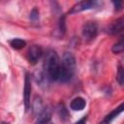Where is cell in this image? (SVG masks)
<instances>
[{
  "label": "cell",
  "mask_w": 124,
  "mask_h": 124,
  "mask_svg": "<svg viewBox=\"0 0 124 124\" xmlns=\"http://www.w3.org/2000/svg\"><path fill=\"white\" fill-rule=\"evenodd\" d=\"M60 69V58L57 52L53 49L47 50L45 56L44 62V75L46 79L49 80H57L58 74Z\"/></svg>",
  "instance_id": "obj_1"
},
{
  "label": "cell",
  "mask_w": 124,
  "mask_h": 124,
  "mask_svg": "<svg viewBox=\"0 0 124 124\" xmlns=\"http://www.w3.org/2000/svg\"><path fill=\"white\" fill-rule=\"evenodd\" d=\"M76 69V58L71 52H64L62 60H60V69L58 74V79L61 82L69 81L74 74Z\"/></svg>",
  "instance_id": "obj_2"
},
{
  "label": "cell",
  "mask_w": 124,
  "mask_h": 124,
  "mask_svg": "<svg viewBox=\"0 0 124 124\" xmlns=\"http://www.w3.org/2000/svg\"><path fill=\"white\" fill-rule=\"evenodd\" d=\"M82 36L85 40L90 41V40H94L98 34V25L96 22L93 21H88L86 23L83 24L82 26V30H81Z\"/></svg>",
  "instance_id": "obj_3"
},
{
  "label": "cell",
  "mask_w": 124,
  "mask_h": 124,
  "mask_svg": "<svg viewBox=\"0 0 124 124\" xmlns=\"http://www.w3.org/2000/svg\"><path fill=\"white\" fill-rule=\"evenodd\" d=\"M30 96H31V78H30V75L26 73L24 78V88H23V103H24L25 110H28L30 108V104H31Z\"/></svg>",
  "instance_id": "obj_4"
},
{
  "label": "cell",
  "mask_w": 124,
  "mask_h": 124,
  "mask_svg": "<svg viewBox=\"0 0 124 124\" xmlns=\"http://www.w3.org/2000/svg\"><path fill=\"white\" fill-rule=\"evenodd\" d=\"M99 5V2L97 1H80L78 2L77 4H75L71 11L69 12L70 14H77L85 10H90V9H94Z\"/></svg>",
  "instance_id": "obj_5"
},
{
  "label": "cell",
  "mask_w": 124,
  "mask_h": 124,
  "mask_svg": "<svg viewBox=\"0 0 124 124\" xmlns=\"http://www.w3.org/2000/svg\"><path fill=\"white\" fill-rule=\"evenodd\" d=\"M43 54V50H42V47L40 46H37V45H33L31 46L28 50H27V53H26V56H27V59L29 61V63L31 64H36L39 59L41 58Z\"/></svg>",
  "instance_id": "obj_6"
},
{
  "label": "cell",
  "mask_w": 124,
  "mask_h": 124,
  "mask_svg": "<svg viewBox=\"0 0 124 124\" xmlns=\"http://www.w3.org/2000/svg\"><path fill=\"white\" fill-rule=\"evenodd\" d=\"M123 18H118L116 20H114L113 22H111L108 28H107V33L110 34V35H117L120 32L123 31Z\"/></svg>",
  "instance_id": "obj_7"
},
{
  "label": "cell",
  "mask_w": 124,
  "mask_h": 124,
  "mask_svg": "<svg viewBox=\"0 0 124 124\" xmlns=\"http://www.w3.org/2000/svg\"><path fill=\"white\" fill-rule=\"evenodd\" d=\"M122 110H123V104H120L119 107H117V108H114L112 111H110L108 114H107V115L104 117V119L100 122V124H110L111 121H112L114 118H116V117L122 112Z\"/></svg>",
  "instance_id": "obj_8"
},
{
  "label": "cell",
  "mask_w": 124,
  "mask_h": 124,
  "mask_svg": "<svg viewBox=\"0 0 124 124\" xmlns=\"http://www.w3.org/2000/svg\"><path fill=\"white\" fill-rule=\"evenodd\" d=\"M51 119V110L49 108H45L43 111L38 115L35 124H47Z\"/></svg>",
  "instance_id": "obj_9"
},
{
  "label": "cell",
  "mask_w": 124,
  "mask_h": 124,
  "mask_svg": "<svg viewBox=\"0 0 124 124\" xmlns=\"http://www.w3.org/2000/svg\"><path fill=\"white\" fill-rule=\"evenodd\" d=\"M86 106V101L82 97H76L72 100L70 104V108L73 110H82Z\"/></svg>",
  "instance_id": "obj_10"
},
{
  "label": "cell",
  "mask_w": 124,
  "mask_h": 124,
  "mask_svg": "<svg viewBox=\"0 0 124 124\" xmlns=\"http://www.w3.org/2000/svg\"><path fill=\"white\" fill-rule=\"evenodd\" d=\"M33 113L34 115H39L43 109H44V107H43V101H42V98L41 97H36L34 99V102H33Z\"/></svg>",
  "instance_id": "obj_11"
},
{
  "label": "cell",
  "mask_w": 124,
  "mask_h": 124,
  "mask_svg": "<svg viewBox=\"0 0 124 124\" xmlns=\"http://www.w3.org/2000/svg\"><path fill=\"white\" fill-rule=\"evenodd\" d=\"M10 46L15 49H21L26 46V42L19 38H15L10 41Z\"/></svg>",
  "instance_id": "obj_12"
},
{
  "label": "cell",
  "mask_w": 124,
  "mask_h": 124,
  "mask_svg": "<svg viewBox=\"0 0 124 124\" xmlns=\"http://www.w3.org/2000/svg\"><path fill=\"white\" fill-rule=\"evenodd\" d=\"M57 112H58V115L61 118V120L65 121V120H67L69 118V112H68L67 108H65V106L63 104L58 105V107H57Z\"/></svg>",
  "instance_id": "obj_13"
},
{
  "label": "cell",
  "mask_w": 124,
  "mask_h": 124,
  "mask_svg": "<svg viewBox=\"0 0 124 124\" xmlns=\"http://www.w3.org/2000/svg\"><path fill=\"white\" fill-rule=\"evenodd\" d=\"M111 50H112L113 53H116V54L121 53V52L123 51V39H122V38L119 39V41L116 42V43L112 46Z\"/></svg>",
  "instance_id": "obj_14"
},
{
  "label": "cell",
  "mask_w": 124,
  "mask_h": 124,
  "mask_svg": "<svg viewBox=\"0 0 124 124\" xmlns=\"http://www.w3.org/2000/svg\"><path fill=\"white\" fill-rule=\"evenodd\" d=\"M116 80L118 81L119 85H123V82H124V75H123V68L122 66H119L118 67V71H117V74H116Z\"/></svg>",
  "instance_id": "obj_15"
},
{
  "label": "cell",
  "mask_w": 124,
  "mask_h": 124,
  "mask_svg": "<svg viewBox=\"0 0 124 124\" xmlns=\"http://www.w3.org/2000/svg\"><path fill=\"white\" fill-rule=\"evenodd\" d=\"M30 18L32 20H34V21L37 20V19H39V11L36 8H34L31 11V13H30Z\"/></svg>",
  "instance_id": "obj_16"
},
{
  "label": "cell",
  "mask_w": 124,
  "mask_h": 124,
  "mask_svg": "<svg viewBox=\"0 0 124 124\" xmlns=\"http://www.w3.org/2000/svg\"><path fill=\"white\" fill-rule=\"evenodd\" d=\"M113 5L115 7V10L116 11H120L122 9V2L120 1H116V2H113Z\"/></svg>",
  "instance_id": "obj_17"
},
{
  "label": "cell",
  "mask_w": 124,
  "mask_h": 124,
  "mask_svg": "<svg viewBox=\"0 0 124 124\" xmlns=\"http://www.w3.org/2000/svg\"><path fill=\"white\" fill-rule=\"evenodd\" d=\"M86 121H87V116L85 115V116L81 117L78 121H77V122H76V123H74V124H86Z\"/></svg>",
  "instance_id": "obj_18"
},
{
  "label": "cell",
  "mask_w": 124,
  "mask_h": 124,
  "mask_svg": "<svg viewBox=\"0 0 124 124\" xmlns=\"http://www.w3.org/2000/svg\"><path fill=\"white\" fill-rule=\"evenodd\" d=\"M1 124H8V123H4V122H3V123H1Z\"/></svg>",
  "instance_id": "obj_19"
},
{
  "label": "cell",
  "mask_w": 124,
  "mask_h": 124,
  "mask_svg": "<svg viewBox=\"0 0 124 124\" xmlns=\"http://www.w3.org/2000/svg\"><path fill=\"white\" fill-rule=\"evenodd\" d=\"M47 124H52V123H51V122H48V123H47Z\"/></svg>",
  "instance_id": "obj_20"
}]
</instances>
